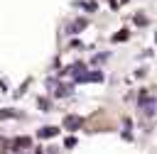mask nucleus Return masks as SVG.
I'll return each mask as SVG.
<instances>
[{"mask_svg":"<svg viewBox=\"0 0 157 154\" xmlns=\"http://www.w3.org/2000/svg\"><path fill=\"white\" fill-rule=\"evenodd\" d=\"M37 108H42V110H49V103H47L44 98H39V100H37Z\"/></svg>","mask_w":157,"mask_h":154,"instance_id":"4468645a","label":"nucleus"},{"mask_svg":"<svg viewBox=\"0 0 157 154\" xmlns=\"http://www.w3.org/2000/svg\"><path fill=\"white\" fill-rule=\"evenodd\" d=\"M17 117H22V112L15 110V108H2L0 110V120H17Z\"/></svg>","mask_w":157,"mask_h":154,"instance_id":"20e7f679","label":"nucleus"},{"mask_svg":"<svg viewBox=\"0 0 157 154\" xmlns=\"http://www.w3.org/2000/svg\"><path fill=\"white\" fill-rule=\"evenodd\" d=\"M101 81H103V73L101 71H81L74 78V83H101Z\"/></svg>","mask_w":157,"mask_h":154,"instance_id":"f257e3e1","label":"nucleus"},{"mask_svg":"<svg viewBox=\"0 0 157 154\" xmlns=\"http://www.w3.org/2000/svg\"><path fill=\"white\" fill-rule=\"evenodd\" d=\"M29 144H32V139H29V137H17V139L12 142V149H27Z\"/></svg>","mask_w":157,"mask_h":154,"instance_id":"0eeeda50","label":"nucleus"},{"mask_svg":"<svg viewBox=\"0 0 157 154\" xmlns=\"http://www.w3.org/2000/svg\"><path fill=\"white\" fill-rule=\"evenodd\" d=\"M86 27H88V20H83V17H81V20H76V22L69 27V32H83Z\"/></svg>","mask_w":157,"mask_h":154,"instance_id":"6e6552de","label":"nucleus"},{"mask_svg":"<svg viewBox=\"0 0 157 154\" xmlns=\"http://www.w3.org/2000/svg\"><path fill=\"white\" fill-rule=\"evenodd\" d=\"M56 134H59V127H39L37 130L39 139H49V137H56Z\"/></svg>","mask_w":157,"mask_h":154,"instance_id":"7ed1b4c3","label":"nucleus"},{"mask_svg":"<svg viewBox=\"0 0 157 154\" xmlns=\"http://www.w3.org/2000/svg\"><path fill=\"white\" fill-rule=\"evenodd\" d=\"M81 122H83V120H81L78 115H69V117L64 120V127H66V130H76V127H81Z\"/></svg>","mask_w":157,"mask_h":154,"instance_id":"39448f33","label":"nucleus"},{"mask_svg":"<svg viewBox=\"0 0 157 154\" xmlns=\"http://www.w3.org/2000/svg\"><path fill=\"white\" fill-rule=\"evenodd\" d=\"M155 39H157V34H155Z\"/></svg>","mask_w":157,"mask_h":154,"instance_id":"dca6fc26","label":"nucleus"},{"mask_svg":"<svg viewBox=\"0 0 157 154\" xmlns=\"http://www.w3.org/2000/svg\"><path fill=\"white\" fill-rule=\"evenodd\" d=\"M71 93H74L71 86H56V88H54V95H56V98H69Z\"/></svg>","mask_w":157,"mask_h":154,"instance_id":"423d86ee","label":"nucleus"},{"mask_svg":"<svg viewBox=\"0 0 157 154\" xmlns=\"http://www.w3.org/2000/svg\"><path fill=\"white\" fill-rule=\"evenodd\" d=\"M137 108L145 112V115H152L155 112V100L145 93V90H140V100H137Z\"/></svg>","mask_w":157,"mask_h":154,"instance_id":"f03ea898","label":"nucleus"},{"mask_svg":"<svg viewBox=\"0 0 157 154\" xmlns=\"http://www.w3.org/2000/svg\"><path fill=\"white\" fill-rule=\"evenodd\" d=\"M64 147H69V149H71V147H76V137H74V134H69V137L64 139Z\"/></svg>","mask_w":157,"mask_h":154,"instance_id":"f8f14e48","label":"nucleus"},{"mask_svg":"<svg viewBox=\"0 0 157 154\" xmlns=\"http://www.w3.org/2000/svg\"><path fill=\"white\" fill-rule=\"evenodd\" d=\"M125 2H128V0H120V5H125Z\"/></svg>","mask_w":157,"mask_h":154,"instance_id":"2eb2a0df","label":"nucleus"},{"mask_svg":"<svg viewBox=\"0 0 157 154\" xmlns=\"http://www.w3.org/2000/svg\"><path fill=\"white\" fill-rule=\"evenodd\" d=\"M135 24H137V27H145V24H147V17H145V15H135Z\"/></svg>","mask_w":157,"mask_h":154,"instance_id":"9b49d317","label":"nucleus"},{"mask_svg":"<svg viewBox=\"0 0 157 154\" xmlns=\"http://www.w3.org/2000/svg\"><path fill=\"white\" fill-rule=\"evenodd\" d=\"M125 39H130V32H128V29H120V32H115V34H113V39H110V42L120 44V42H125Z\"/></svg>","mask_w":157,"mask_h":154,"instance_id":"1a4fd4ad","label":"nucleus"},{"mask_svg":"<svg viewBox=\"0 0 157 154\" xmlns=\"http://www.w3.org/2000/svg\"><path fill=\"white\" fill-rule=\"evenodd\" d=\"M108 56H110V54H108V51H101V54H96V59H93V61H96V64H98V61H103V59H108Z\"/></svg>","mask_w":157,"mask_h":154,"instance_id":"ddd939ff","label":"nucleus"},{"mask_svg":"<svg viewBox=\"0 0 157 154\" xmlns=\"http://www.w3.org/2000/svg\"><path fill=\"white\" fill-rule=\"evenodd\" d=\"M81 5H83V7H86V10H88V12H96V10H98V5H96V2H93V0H83V2H81Z\"/></svg>","mask_w":157,"mask_h":154,"instance_id":"9d476101","label":"nucleus"}]
</instances>
